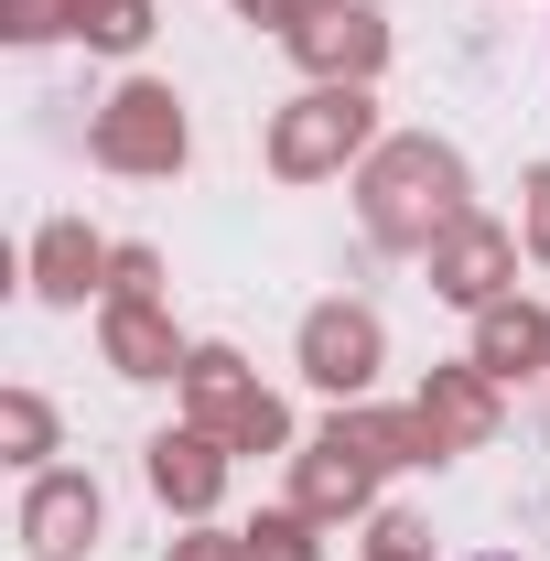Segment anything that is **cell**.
<instances>
[{"instance_id": "6da1fadb", "label": "cell", "mask_w": 550, "mask_h": 561, "mask_svg": "<svg viewBox=\"0 0 550 561\" xmlns=\"http://www.w3.org/2000/svg\"><path fill=\"white\" fill-rule=\"evenodd\" d=\"M356 206H367V238L378 249H443L465 227V162L443 140H378Z\"/></svg>"}, {"instance_id": "7a4b0ae2", "label": "cell", "mask_w": 550, "mask_h": 561, "mask_svg": "<svg viewBox=\"0 0 550 561\" xmlns=\"http://www.w3.org/2000/svg\"><path fill=\"white\" fill-rule=\"evenodd\" d=\"M184 411H195V432H216L227 454H280V443H291L280 400L227 346H195V356H184Z\"/></svg>"}, {"instance_id": "3957f363", "label": "cell", "mask_w": 550, "mask_h": 561, "mask_svg": "<svg viewBox=\"0 0 550 561\" xmlns=\"http://www.w3.org/2000/svg\"><path fill=\"white\" fill-rule=\"evenodd\" d=\"M367 130H378L367 87H313V98H291V108L271 119V173H280V184H313V173L356 162Z\"/></svg>"}, {"instance_id": "277c9868", "label": "cell", "mask_w": 550, "mask_h": 561, "mask_svg": "<svg viewBox=\"0 0 550 561\" xmlns=\"http://www.w3.org/2000/svg\"><path fill=\"white\" fill-rule=\"evenodd\" d=\"M87 140H98L108 173H173V162H184V98L151 87V76H130V87L98 108V130H87Z\"/></svg>"}, {"instance_id": "5b68a950", "label": "cell", "mask_w": 550, "mask_h": 561, "mask_svg": "<svg viewBox=\"0 0 550 561\" xmlns=\"http://www.w3.org/2000/svg\"><path fill=\"white\" fill-rule=\"evenodd\" d=\"M280 44L324 76V87H367V76L389 66V22H378L367 0H313V11L280 33Z\"/></svg>"}, {"instance_id": "8992f818", "label": "cell", "mask_w": 550, "mask_h": 561, "mask_svg": "<svg viewBox=\"0 0 550 561\" xmlns=\"http://www.w3.org/2000/svg\"><path fill=\"white\" fill-rule=\"evenodd\" d=\"M302 378L313 389H367L378 378V313L367 302H313L302 313Z\"/></svg>"}, {"instance_id": "52a82bcc", "label": "cell", "mask_w": 550, "mask_h": 561, "mask_svg": "<svg viewBox=\"0 0 550 561\" xmlns=\"http://www.w3.org/2000/svg\"><path fill=\"white\" fill-rule=\"evenodd\" d=\"M507 271H518V249H507V227H485V216H465V227L432 249V291H443V302H465V313L507 302Z\"/></svg>"}, {"instance_id": "ba28073f", "label": "cell", "mask_w": 550, "mask_h": 561, "mask_svg": "<svg viewBox=\"0 0 550 561\" xmlns=\"http://www.w3.org/2000/svg\"><path fill=\"white\" fill-rule=\"evenodd\" d=\"M421 432H432V465H443V454H475L485 432H496V378H485V367H432Z\"/></svg>"}, {"instance_id": "9c48e42d", "label": "cell", "mask_w": 550, "mask_h": 561, "mask_svg": "<svg viewBox=\"0 0 550 561\" xmlns=\"http://www.w3.org/2000/svg\"><path fill=\"white\" fill-rule=\"evenodd\" d=\"M87 540H98V486L87 476H33V496H22V551L76 561Z\"/></svg>"}, {"instance_id": "30bf717a", "label": "cell", "mask_w": 550, "mask_h": 561, "mask_svg": "<svg viewBox=\"0 0 550 561\" xmlns=\"http://www.w3.org/2000/svg\"><path fill=\"white\" fill-rule=\"evenodd\" d=\"M216 486H227V443H216V432H195V421H184V432H162V443H151V496H162V507L206 518Z\"/></svg>"}, {"instance_id": "8fae6325", "label": "cell", "mask_w": 550, "mask_h": 561, "mask_svg": "<svg viewBox=\"0 0 550 561\" xmlns=\"http://www.w3.org/2000/svg\"><path fill=\"white\" fill-rule=\"evenodd\" d=\"M108 271H119V249L87 238L76 216H55V227L33 238V291H44V302H87V280H108Z\"/></svg>"}, {"instance_id": "7c38bea8", "label": "cell", "mask_w": 550, "mask_h": 561, "mask_svg": "<svg viewBox=\"0 0 550 561\" xmlns=\"http://www.w3.org/2000/svg\"><path fill=\"white\" fill-rule=\"evenodd\" d=\"M475 367H485V378L550 367V313H540V302H485V313H475Z\"/></svg>"}, {"instance_id": "4fadbf2b", "label": "cell", "mask_w": 550, "mask_h": 561, "mask_svg": "<svg viewBox=\"0 0 550 561\" xmlns=\"http://www.w3.org/2000/svg\"><path fill=\"white\" fill-rule=\"evenodd\" d=\"M108 367H119V378H173V367H184L162 302H108Z\"/></svg>"}, {"instance_id": "5bb4252c", "label": "cell", "mask_w": 550, "mask_h": 561, "mask_svg": "<svg viewBox=\"0 0 550 561\" xmlns=\"http://www.w3.org/2000/svg\"><path fill=\"white\" fill-rule=\"evenodd\" d=\"M0 33H11V44H44V33H87V0H0Z\"/></svg>"}, {"instance_id": "9a60e30c", "label": "cell", "mask_w": 550, "mask_h": 561, "mask_svg": "<svg viewBox=\"0 0 550 561\" xmlns=\"http://www.w3.org/2000/svg\"><path fill=\"white\" fill-rule=\"evenodd\" d=\"M140 33H151V0H87V44H108V55H130Z\"/></svg>"}, {"instance_id": "2e32d148", "label": "cell", "mask_w": 550, "mask_h": 561, "mask_svg": "<svg viewBox=\"0 0 550 561\" xmlns=\"http://www.w3.org/2000/svg\"><path fill=\"white\" fill-rule=\"evenodd\" d=\"M249 561H313V518H302V507L260 518V529H249Z\"/></svg>"}, {"instance_id": "e0dca14e", "label": "cell", "mask_w": 550, "mask_h": 561, "mask_svg": "<svg viewBox=\"0 0 550 561\" xmlns=\"http://www.w3.org/2000/svg\"><path fill=\"white\" fill-rule=\"evenodd\" d=\"M0 443H11V454H44V443H55V411H44L33 389H11V400H0Z\"/></svg>"}, {"instance_id": "ac0fdd59", "label": "cell", "mask_w": 550, "mask_h": 561, "mask_svg": "<svg viewBox=\"0 0 550 561\" xmlns=\"http://www.w3.org/2000/svg\"><path fill=\"white\" fill-rule=\"evenodd\" d=\"M367 561H432V529H421L411 507H389V518L367 529Z\"/></svg>"}, {"instance_id": "d6986e66", "label": "cell", "mask_w": 550, "mask_h": 561, "mask_svg": "<svg viewBox=\"0 0 550 561\" xmlns=\"http://www.w3.org/2000/svg\"><path fill=\"white\" fill-rule=\"evenodd\" d=\"M162 291V260L151 249H119V271H108V302H151Z\"/></svg>"}, {"instance_id": "ffe728a7", "label": "cell", "mask_w": 550, "mask_h": 561, "mask_svg": "<svg viewBox=\"0 0 550 561\" xmlns=\"http://www.w3.org/2000/svg\"><path fill=\"white\" fill-rule=\"evenodd\" d=\"M529 249H540V260H550V162H540V173H529Z\"/></svg>"}, {"instance_id": "44dd1931", "label": "cell", "mask_w": 550, "mask_h": 561, "mask_svg": "<svg viewBox=\"0 0 550 561\" xmlns=\"http://www.w3.org/2000/svg\"><path fill=\"white\" fill-rule=\"evenodd\" d=\"M238 11H249V22H271V33H291V22H302L313 0H238Z\"/></svg>"}, {"instance_id": "7402d4cb", "label": "cell", "mask_w": 550, "mask_h": 561, "mask_svg": "<svg viewBox=\"0 0 550 561\" xmlns=\"http://www.w3.org/2000/svg\"><path fill=\"white\" fill-rule=\"evenodd\" d=\"M173 561H249V540H173Z\"/></svg>"}]
</instances>
